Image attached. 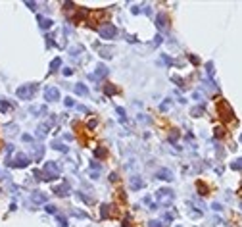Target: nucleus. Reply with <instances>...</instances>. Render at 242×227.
<instances>
[{
  "label": "nucleus",
  "instance_id": "nucleus-1",
  "mask_svg": "<svg viewBox=\"0 0 242 227\" xmlns=\"http://www.w3.org/2000/svg\"><path fill=\"white\" fill-rule=\"evenodd\" d=\"M43 179H46V181H52V179L60 177V166H58L56 162H46L44 164V171H43Z\"/></svg>",
  "mask_w": 242,
  "mask_h": 227
},
{
  "label": "nucleus",
  "instance_id": "nucleus-2",
  "mask_svg": "<svg viewBox=\"0 0 242 227\" xmlns=\"http://www.w3.org/2000/svg\"><path fill=\"white\" fill-rule=\"evenodd\" d=\"M173 198H175V194H173L171 189H160V191H156V200L160 204H164V206L171 204Z\"/></svg>",
  "mask_w": 242,
  "mask_h": 227
},
{
  "label": "nucleus",
  "instance_id": "nucleus-3",
  "mask_svg": "<svg viewBox=\"0 0 242 227\" xmlns=\"http://www.w3.org/2000/svg\"><path fill=\"white\" fill-rule=\"evenodd\" d=\"M37 92V85H23V87H19L18 91H15V94H18V98H21V100H29V98H33V94Z\"/></svg>",
  "mask_w": 242,
  "mask_h": 227
},
{
  "label": "nucleus",
  "instance_id": "nucleus-4",
  "mask_svg": "<svg viewBox=\"0 0 242 227\" xmlns=\"http://www.w3.org/2000/svg\"><path fill=\"white\" fill-rule=\"evenodd\" d=\"M98 33H100L102 39H113V37L117 35V29H115V25H112V23H104V25L98 27Z\"/></svg>",
  "mask_w": 242,
  "mask_h": 227
},
{
  "label": "nucleus",
  "instance_id": "nucleus-5",
  "mask_svg": "<svg viewBox=\"0 0 242 227\" xmlns=\"http://www.w3.org/2000/svg\"><path fill=\"white\" fill-rule=\"evenodd\" d=\"M10 166L12 167H27L29 166V156L19 152V154H15L14 160H10Z\"/></svg>",
  "mask_w": 242,
  "mask_h": 227
},
{
  "label": "nucleus",
  "instance_id": "nucleus-6",
  "mask_svg": "<svg viewBox=\"0 0 242 227\" xmlns=\"http://www.w3.org/2000/svg\"><path fill=\"white\" fill-rule=\"evenodd\" d=\"M44 98L48 100V102H56V100H60V91H58L56 87H48L44 91Z\"/></svg>",
  "mask_w": 242,
  "mask_h": 227
},
{
  "label": "nucleus",
  "instance_id": "nucleus-7",
  "mask_svg": "<svg viewBox=\"0 0 242 227\" xmlns=\"http://www.w3.org/2000/svg\"><path fill=\"white\" fill-rule=\"evenodd\" d=\"M156 177L158 179H164V181H173V171L167 170V167H161V170L156 171Z\"/></svg>",
  "mask_w": 242,
  "mask_h": 227
},
{
  "label": "nucleus",
  "instance_id": "nucleus-8",
  "mask_svg": "<svg viewBox=\"0 0 242 227\" xmlns=\"http://www.w3.org/2000/svg\"><path fill=\"white\" fill-rule=\"evenodd\" d=\"M129 185H131V189H133V191H139V189L144 187V181H142L139 175H133V177L129 179Z\"/></svg>",
  "mask_w": 242,
  "mask_h": 227
},
{
  "label": "nucleus",
  "instance_id": "nucleus-9",
  "mask_svg": "<svg viewBox=\"0 0 242 227\" xmlns=\"http://www.w3.org/2000/svg\"><path fill=\"white\" fill-rule=\"evenodd\" d=\"M106 75H108V67L100 64V66L96 67V73H94V75H91V77H92V79H102V77H106Z\"/></svg>",
  "mask_w": 242,
  "mask_h": 227
},
{
  "label": "nucleus",
  "instance_id": "nucleus-10",
  "mask_svg": "<svg viewBox=\"0 0 242 227\" xmlns=\"http://www.w3.org/2000/svg\"><path fill=\"white\" fill-rule=\"evenodd\" d=\"M31 198H33L35 204H44L46 202V194L44 193H39V191H35L33 194H31Z\"/></svg>",
  "mask_w": 242,
  "mask_h": 227
},
{
  "label": "nucleus",
  "instance_id": "nucleus-11",
  "mask_svg": "<svg viewBox=\"0 0 242 227\" xmlns=\"http://www.w3.org/2000/svg\"><path fill=\"white\" fill-rule=\"evenodd\" d=\"M156 25H158V29H165V27H167V18H165V14H158V15H156Z\"/></svg>",
  "mask_w": 242,
  "mask_h": 227
},
{
  "label": "nucleus",
  "instance_id": "nucleus-12",
  "mask_svg": "<svg viewBox=\"0 0 242 227\" xmlns=\"http://www.w3.org/2000/svg\"><path fill=\"white\" fill-rule=\"evenodd\" d=\"M54 193L58 194V196H65V194L69 193V185L64 183V185H60V187H54Z\"/></svg>",
  "mask_w": 242,
  "mask_h": 227
},
{
  "label": "nucleus",
  "instance_id": "nucleus-13",
  "mask_svg": "<svg viewBox=\"0 0 242 227\" xmlns=\"http://www.w3.org/2000/svg\"><path fill=\"white\" fill-rule=\"evenodd\" d=\"M52 23H54L52 19H48V18H43V15H39V25H40L43 29H50V27H52Z\"/></svg>",
  "mask_w": 242,
  "mask_h": 227
},
{
  "label": "nucleus",
  "instance_id": "nucleus-14",
  "mask_svg": "<svg viewBox=\"0 0 242 227\" xmlns=\"http://www.w3.org/2000/svg\"><path fill=\"white\" fill-rule=\"evenodd\" d=\"M48 129H50V123H43L39 129H37V137H40V139H43V137L48 133Z\"/></svg>",
  "mask_w": 242,
  "mask_h": 227
},
{
  "label": "nucleus",
  "instance_id": "nucleus-15",
  "mask_svg": "<svg viewBox=\"0 0 242 227\" xmlns=\"http://www.w3.org/2000/svg\"><path fill=\"white\" fill-rule=\"evenodd\" d=\"M75 92L79 94V96H87V94H88V89H87L85 85H81V83H77V85H75Z\"/></svg>",
  "mask_w": 242,
  "mask_h": 227
},
{
  "label": "nucleus",
  "instance_id": "nucleus-16",
  "mask_svg": "<svg viewBox=\"0 0 242 227\" xmlns=\"http://www.w3.org/2000/svg\"><path fill=\"white\" fill-rule=\"evenodd\" d=\"M43 154H44V146H37L35 148V160H40V158H43Z\"/></svg>",
  "mask_w": 242,
  "mask_h": 227
},
{
  "label": "nucleus",
  "instance_id": "nucleus-17",
  "mask_svg": "<svg viewBox=\"0 0 242 227\" xmlns=\"http://www.w3.org/2000/svg\"><path fill=\"white\" fill-rule=\"evenodd\" d=\"M60 66H62V60H60V58H54V60H52V64H50V71H56Z\"/></svg>",
  "mask_w": 242,
  "mask_h": 227
},
{
  "label": "nucleus",
  "instance_id": "nucleus-18",
  "mask_svg": "<svg viewBox=\"0 0 242 227\" xmlns=\"http://www.w3.org/2000/svg\"><path fill=\"white\" fill-rule=\"evenodd\" d=\"M52 146H54L56 150H60V152H67V146H65V144H62V142H54Z\"/></svg>",
  "mask_w": 242,
  "mask_h": 227
},
{
  "label": "nucleus",
  "instance_id": "nucleus-19",
  "mask_svg": "<svg viewBox=\"0 0 242 227\" xmlns=\"http://www.w3.org/2000/svg\"><path fill=\"white\" fill-rule=\"evenodd\" d=\"M231 167H233V170H242V158L240 160H234L233 164H231Z\"/></svg>",
  "mask_w": 242,
  "mask_h": 227
},
{
  "label": "nucleus",
  "instance_id": "nucleus-20",
  "mask_svg": "<svg viewBox=\"0 0 242 227\" xmlns=\"http://www.w3.org/2000/svg\"><path fill=\"white\" fill-rule=\"evenodd\" d=\"M115 112L119 114V118H121V121H123V123L127 121V118H125V110H123V108H115Z\"/></svg>",
  "mask_w": 242,
  "mask_h": 227
},
{
  "label": "nucleus",
  "instance_id": "nucleus-21",
  "mask_svg": "<svg viewBox=\"0 0 242 227\" xmlns=\"http://www.w3.org/2000/svg\"><path fill=\"white\" fill-rule=\"evenodd\" d=\"M58 223H60V227H67V219L64 216H58Z\"/></svg>",
  "mask_w": 242,
  "mask_h": 227
},
{
  "label": "nucleus",
  "instance_id": "nucleus-22",
  "mask_svg": "<svg viewBox=\"0 0 242 227\" xmlns=\"http://www.w3.org/2000/svg\"><path fill=\"white\" fill-rule=\"evenodd\" d=\"M44 210H46L48 214H56V212H58V210H56V206H52V204H46V208H44Z\"/></svg>",
  "mask_w": 242,
  "mask_h": 227
},
{
  "label": "nucleus",
  "instance_id": "nucleus-23",
  "mask_svg": "<svg viewBox=\"0 0 242 227\" xmlns=\"http://www.w3.org/2000/svg\"><path fill=\"white\" fill-rule=\"evenodd\" d=\"M94 156H98V158L106 156V150H104V148H96V150H94Z\"/></svg>",
  "mask_w": 242,
  "mask_h": 227
},
{
  "label": "nucleus",
  "instance_id": "nucleus-24",
  "mask_svg": "<svg viewBox=\"0 0 242 227\" xmlns=\"http://www.w3.org/2000/svg\"><path fill=\"white\" fill-rule=\"evenodd\" d=\"M150 227H165V223H161V221H150Z\"/></svg>",
  "mask_w": 242,
  "mask_h": 227
},
{
  "label": "nucleus",
  "instance_id": "nucleus-25",
  "mask_svg": "<svg viewBox=\"0 0 242 227\" xmlns=\"http://www.w3.org/2000/svg\"><path fill=\"white\" fill-rule=\"evenodd\" d=\"M108 208H110L108 204H104V206H102V218H108Z\"/></svg>",
  "mask_w": 242,
  "mask_h": 227
},
{
  "label": "nucleus",
  "instance_id": "nucleus-26",
  "mask_svg": "<svg viewBox=\"0 0 242 227\" xmlns=\"http://www.w3.org/2000/svg\"><path fill=\"white\" fill-rule=\"evenodd\" d=\"M104 91H106V94H115V87H110V85H108Z\"/></svg>",
  "mask_w": 242,
  "mask_h": 227
},
{
  "label": "nucleus",
  "instance_id": "nucleus-27",
  "mask_svg": "<svg viewBox=\"0 0 242 227\" xmlns=\"http://www.w3.org/2000/svg\"><path fill=\"white\" fill-rule=\"evenodd\" d=\"M202 110H204L202 106H200V108H194V110H192V115H196V118H198V115L202 114Z\"/></svg>",
  "mask_w": 242,
  "mask_h": 227
},
{
  "label": "nucleus",
  "instance_id": "nucleus-28",
  "mask_svg": "<svg viewBox=\"0 0 242 227\" xmlns=\"http://www.w3.org/2000/svg\"><path fill=\"white\" fill-rule=\"evenodd\" d=\"M102 56H104V58H110V56H112V50H108V48H102Z\"/></svg>",
  "mask_w": 242,
  "mask_h": 227
},
{
  "label": "nucleus",
  "instance_id": "nucleus-29",
  "mask_svg": "<svg viewBox=\"0 0 242 227\" xmlns=\"http://www.w3.org/2000/svg\"><path fill=\"white\" fill-rule=\"evenodd\" d=\"M65 106H69V108H71V106H75V102H73V98H69V96L65 98Z\"/></svg>",
  "mask_w": 242,
  "mask_h": 227
},
{
  "label": "nucleus",
  "instance_id": "nucleus-30",
  "mask_svg": "<svg viewBox=\"0 0 242 227\" xmlns=\"http://www.w3.org/2000/svg\"><path fill=\"white\" fill-rule=\"evenodd\" d=\"M0 108H2V112H8L12 106H10V104H6V102H2V104H0Z\"/></svg>",
  "mask_w": 242,
  "mask_h": 227
},
{
  "label": "nucleus",
  "instance_id": "nucleus-31",
  "mask_svg": "<svg viewBox=\"0 0 242 227\" xmlns=\"http://www.w3.org/2000/svg\"><path fill=\"white\" fill-rule=\"evenodd\" d=\"M25 6H29L31 10H37V4L35 2H25Z\"/></svg>",
  "mask_w": 242,
  "mask_h": 227
},
{
  "label": "nucleus",
  "instance_id": "nucleus-32",
  "mask_svg": "<svg viewBox=\"0 0 242 227\" xmlns=\"http://www.w3.org/2000/svg\"><path fill=\"white\" fill-rule=\"evenodd\" d=\"M167 108H169V100H167V102H164V104H161V110H164V112H165Z\"/></svg>",
  "mask_w": 242,
  "mask_h": 227
},
{
  "label": "nucleus",
  "instance_id": "nucleus-33",
  "mask_svg": "<svg viewBox=\"0 0 242 227\" xmlns=\"http://www.w3.org/2000/svg\"><path fill=\"white\" fill-rule=\"evenodd\" d=\"M215 135H217V137H221V135H223V127H219V129H215Z\"/></svg>",
  "mask_w": 242,
  "mask_h": 227
},
{
  "label": "nucleus",
  "instance_id": "nucleus-34",
  "mask_svg": "<svg viewBox=\"0 0 242 227\" xmlns=\"http://www.w3.org/2000/svg\"><path fill=\"white\" fill-rule=\"evenodd\" d=\"M71 73H73V70H69V67H65V70H64V75H71Z\"/></svg>",
  "mask_w": 242,
  "mask_h": 227
},
{
  "label": "nucleus",
  "instance_id": "nucleus-35",
  "mask_svg": "<svg viewBox=\"0 0 242 227\" xmlns=\"http://www.w3.org/2000/svg\"><path fill=\"white\" fill-rule=\"evenodd\" d=\"M23 141H27V142H31V141H33V137H31V135H23Z\"/></svg>",
  "mask_w": 242,
  "mask_h": 227
}]
</instances>
